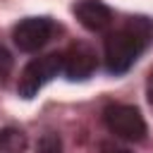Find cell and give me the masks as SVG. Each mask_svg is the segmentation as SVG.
Masks as SVG:
<instances>
[{"mask_svg": "<svg viewBox=\"0 0 153 153\" xmlns=\"http://www.w3.org/2000/svg\"><path fill=\"white\" fill-rule=\"evenodd\" d=\"M151 41H153V22L146 17H131L124 26L110 31L103 43L108 72L112 74L127 72L136 62V57L148 48Z\"/></svg>", "mask_w": 153, "mask_h": 153, "instance_id": "obj_1", "label": "cell"}, {"mask_svg": "<svg viewBox=\"0 0 153 153\" xmlns=\"http://www.w3.org/2000/svg\"><path fill=\"white\" fill-rule=\"evenodd\" d=\"M57 74H62V53H50V55L36 57L22 69L17 91H19L22 98H33Z\"/></svg>", "mask_w": 153, "mask_h": 153, "instance_id": "obj_2", "label": "cell"}, {"mask_svg": "<svg viewBox=\"0 0 153 153\" xmlns=\"http://www.w3.org/2000/svg\"><path fill=\"white\" fill-rule=\"evenodd\" d=\"M108 129L124 141H141L146 136V122L134 105H108L103 112Z\"/></svg>", "mask_w": 153, "mask_h": 153, "instance_id": "obj_3", "label": "cell"}, {"mask_svg": "<svg viewBox=\"0 0 153 153\" xmlns=\"http://www.w3.org/2000/svg\"><path fill=\"white\" fill-rule=\"evenodd\" d=\"M55 31V24L48 19V17H29V19H22L14 31H12V38H14V45L24 53H36L41 50L50 36Z\"/></svg>", "mask_w": 153, "mask_h": 153, "instance_id": "obj_4", "label": "cell"}, {"mask_svg": "<svg viewBox=\"0 0 153 153\" xmlns=\"http://www.w3.org/2000/svg\"><path fill=\"white\" fill-rule=\"evenodd\" d=\"M96 69V50L86 43L69 45L62 53V74L67 79H86Z\"/></svg>", "mask_w": 153, "mask_h": 153, "instance_id": "obj_5", "label": "cell"}, {"mask_svg": "<svg viewBox=\"0 0 153 153\" xmlns=\"http://www.w3.org/2000/svg\"><path fill=\"white\" fill-rule=\"evenodd\" d=\"M74 14L79 19V24L93 33H100V31H108L110 24H112V10L100 2V0H81L74 5Z\"/></svg>", "mask_w": 153, "mask_h": 153, "instance_id": "obj_6", "label": "cell"}, {"mask_svg": "<svg viewBox=\"0 0 153 153\" xmlns=\"http://www.w3.org/2000/svg\"><path fill=\"white\" fill-rule=\"evenodd\" d=\"M26 146L29 141L22 129H14V127L0 129V153H24Z\"/></svg>", "mask_w": 153, "mask_h": 153, "instance_id": "obj_7", "label": "cell"}, {"mask_svg": "<svg viewBox=\"0 0 153 153\" xmlns=\"http://www.w3.org/2000/svg\"><path fill=\"white\" fill-rule=\"evenodd\" d=\"M36 153H62V143H60L57 134H45V136L38 141Z\"/></svg>", "mask_w": 153, "mask_h": 153, "instance_id": "obj_8", "label": "cell"}, {"mask_svg": "<svg viewBox=\"0 0 153 153\" xmlns=\"http://www.w3.org/2000/svg\"><path fill=\"white\" fill-rule=\"evenodd\" d=\"M12 72V55L5 45H0V79H5Z\"/></svg>", "mask_w": 153, "mask_h": 153, "instance_id": "obj_9", "label": "cell"}, {"mask_svg": "<svg viewBox=\"0 0 153 153\" xmlns=\"http://www.w3.org/2000/svg\"><path fill=\"white\" fill-rule=\"evenodd\" d=\"M100 153H131V151H127V148H122V146H117V143L105 141V143H100Z\"/></svg>", "mask_w": 153, "mask_h": 153, "instance_id": "obj_10", "label": "cell"}, {"mask_svg": "<svg viewBox=\"0 0 153 153\" xmlns=\"http://www.w3.org/2000/svg\"><path fill=\"white\" fill-rule=\"evenodd\" d=\"M146 96H148V103L153 105V69L148 72V79H146Z\"/></svg>", "mask_w": 153, "mask_h": 153, "instance_id": "obj_11", "label": "cell"}]
</instances>
